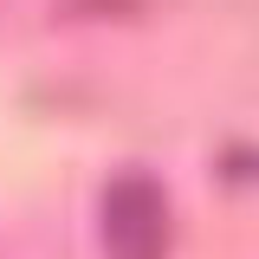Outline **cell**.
<instances>
[{
  "label": "cell",
  "mask_w": 259,
  "mask_h": 259,
  "mask_svg": "<svg viewBox=\"0 0 259 259\" xmlns=\"http://www.w3.org/2000/svg\"><path fill=\"white\" fill-rule=\"evenodd\" d=\"M104 253L110 259H168V194L156 175L130 168L104 194Z\"/></svg>",
  "instance_id": "1"
}]
</instances>
